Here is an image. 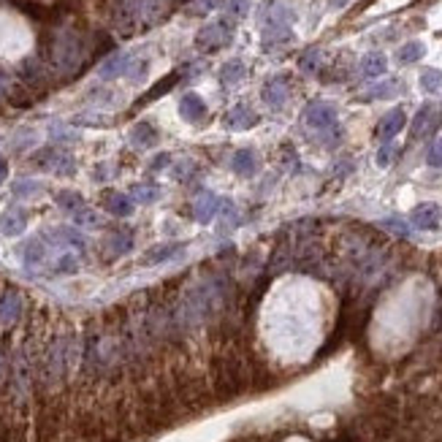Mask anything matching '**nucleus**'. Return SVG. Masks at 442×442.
I'll return each instance as SVG.
<instances>
[{"label": "nucleus", "instance_id": "4468645a", "mask_svg": "<svg viewBox=\"0 0 442 442\" xmlns=\"http://www.w3.org/2000/svg\"><path fill=\"white\" fill-rule=\"evenodd\" d=\"M423 55H426V46H423V41H407V44H405V46L396 52L399 63H405V65L418 63Z\"/></svg>", "mask_w": 442, "mask_h": 442}, {"label": "nucleus", "instance_id": "ddd939ff", "mask_svg": "<svg viewBox=\"0 0 442 442\" xmlns=\"http://www.w3.org/2000/svg\"><path fill=\"white\" fill-rule=\"evenodd\" d=\"M245 73H247V68H245L242 60H231V63L222 65L220 82L225 85V87H233V85H239V82L245 79Z\"/></svg>", "mask_w": 442, "mask_h": 442}, {"label": "nucleus", "instance_id": "f257e3e1", "mask_svg": "<svg viewBox=\"0 0 442 442\" xmlns=\"http://www.w3.org/2000/svg\"><path fill=\"white\" fill-rule=\"evenodd\" d=\"M260 25H263V44L266 46H280L290 41V11L283 3L269 0L260 11Z\"/></svg>", "mask_w": 442, "mask_h": 442}, {"label": "nucleus", "instance_id": "412c9836", "mask_svg": "<svg viewBox=\"0 0 442 442\" xmlns=\"http://www.w3.org/2000/svg\"><path fill=\"white\" fill-rule=\"evenodd\" d=\"M394 155H396V147H394L391 141H385V144L380 147V152H378V166H391Z\"/></svg>", "mask_w": 442, "mask_h": 442}, {"label": "nucleus", "instance_id": "6ab92c4d", "mask_svg": "<svg viewBox=\"0 0 442 442\" xmlns=\"http://www.w3.org/2000/svg\"><path fill=\"white\" fill-rule=\"evenodd\" d=\"M399 90V82H385V85H378V87H372L366 98H391V95Z\"/></svg>", "mask_w": 442, "mask_h": 442}, {"label": "nucleus", "instance_id": "1a4fd4ad", "mask_svg": "<svg viewBox=\"0 0 442 442\" xmlns=\"http://www.w3.org/2000/svg\"><path fill=\"white\" fill-rule=\"evenodd\" d=\"M231 168L239 177H253L255 171H258V155H255L253 150H239L231 158Z\"/></svg>", "mask_w": 442, "mask_h": 442}, {"label": "nucleus", "instance_id": "39448f33", "mask_svg": "<svg viewBox=\"0 0 442 442\" xmlns=\"http://www.w3.org/2000/svg\"><path fill=\"white\" fill-rule=\"evenodd\" d=\"M440 218H442V212L437 204H418L410 215L412 225L421 228V231H434V228L440 225Z\"/></svg>", "mask_w": 442, "mask_h": 442}, {"label": "nucleus", "instance_id": "7ed1b4c3", "mask_svg": "<svg viewBox=\"0 0 442 442\" xmlns=\"http://www.w3.org/2000/svg\"><path fill=\"white\" fill-rule=\"evenodd\" d=\"M304 123L312 127V130H317V133L334 130V127H337V109H334V103L312 100V103L304 109Z\"/></svg>", "mask_w": 442, "mask_h": 442}, {"label": "nucleus", "instance_id": "f8f14e48", "mask_svg": "<svg viewBox=\"0 0 442 442\" xmlns=\"http://www.w3.org/2000/svg\"><path fill=\"white\" fill-rule=\"evenodd\" d=\"M179 112H182V117L188 120V123H195V120H201L204 117V112H206V106H204V100L198 98V95H185L182 98V103H179Z\"/></svg>", "mask_w": 442, "mask_h": 442}, {"label": "nucleus", "instance_id": "aec40b11", "mask_svg": "<svg viewBox=\"0 0 442 442\" xmlns=\"http://www.w3.org/2000/svg\"><path fill=\"white\" fill-rule=\"evenodd\" d=\"M426 163H429L432 168H442V139H437V141L429 147V152H426Z\"/></svg>", "mask_w": 442, "mask_h": 442}, {"label": "nucleus", "instance_id": "6e6552de", "mask_svg": "<svg viewBox=\"0 0 442 442\" xmlns=\"http://www.w3.org/2000/svg\"><path fill=\"white\" fill-rule=\"evenodd\" d=\"M255 123H258V114H255L250 106H245V103L233 106V109L225 114V125L231 127V130H247V127H253Z\"/></svg>", "mask_w": 442, "mask_h": 442}, {"label": "nucleus", "instance_id": "2eb2a0df", "mask_svg": "<svg viewBox=\"0 0 442 442\" xmlns=\"http://www.w3.org/2000/svg\"><path fill=\"white\" fill-rule=\"evenodd\" d=\"M421 87H423V93H440L442 90V71L437 68H426L423 73H421Z\"/></svg>", "mask_w": 442, "mask_h": 442}, {"label": "nucleus", "instance_id": "0eeeda50", "mask_svg": "<svg viewBox=\"0 0 442 442\" xmlns=\"http://www.w3.org/2000/svg\"><path fill=\"white\" fill-rule=\"evenodd\" d=\"M405 123H407V117H405V109H391L382 120H380L378 125V139H382V141H391L402 127H405Z\"/></svg>", "mask_w": 442, "mask_h": 442}, {"label": "nucleus", "instance_id": "9d476101", "mask_svg": "<svg viewBox=\"0 0 442 442\" xmlns=\"http://www.w3.org/2000/svg\"><path fill=\"white\" fill-rule=\"evenodd\" d=\"M388 71V60H385V55H380V52H369V55H364V60H361V73L366 76V79H378Z\"/></svg>", "mask_w": 442, "mask_h": 442}, {"label": "nucleus", "instance_id": "20e7f679", "mask_svg": "<svg viewBox=\"0 0 442 442\" xmlns=\"http://www.w3.org/2000/svg\"><path fill=\"white\" fill-rule=\"evenodd\" d=\"M437 125H440V112H437L432 103H426V106H421L418 114L412 117L410 136L412 139H426V136H432V133L437 130Z\"/></svg>", "mask_w": 442, "mask_h": 442}, {"label": "nucleus", "instance_id": "5701e85b", "mask_svg": "<svg viewBox=\"0 0 442 442\" xmlns=\"http://www.w3.org/2000/svg\"><path fill=\"white\" fill-rule=\"evenodd\" d=\"M215 6H218V0H198L195 11H206V8H215Z\"/></svg>", "mask_w": 442, "mask_h": 442}, {"label": "nucleus", "instance_id": "f3484780", "mask_svg": "<svg viewBox=\"0 0 442 442\" xmlns=\"http://www.w3.org/2000/svg\"><path fill=\"white\" fill-rule=\"evenodd\" d=\"M323 63V55H320V49H310L301 60H299V68L304 71V73H317V68Z\"/></svg>", "mask_w": 442, "mask_h": 442}, {"label": "nucleus", "instance_id": "b1692460", "mask_svg": "<svg viewBox=\"0 0 442 442\" xmlns=\"http://www.w3.org/2000/svg\"><path fill=\"white\" fill-rule=\"evenodd\" d=\"M331 3H334V6H345L348 0H331Z\"/></svg>", "mask_w": 442, "mask_h": 442}, {"label": "nucleus", "instance_id": "9b49d317", "mask_svg": "<svg viewBox=\"0 0 442 442\" xmlns=\"http://www.w3.org/2000/svg\"><path fill=\"white\" fill-rule=\"evenodd\" d=\"M218 209H220V198L215 193H204L198 198V204H195V218L201 222H209L218 215Z\"/></svg>", "mask_w": 442, "mask_h": 442}, {"label": "nucleus", "instance_id": "4be33fe9", "mask_svg": "<svg viewBox=\"0 0 442 442\" xmlns=\"http://www.w3.org/2000/svg\"><path fill=\"white\" fill-rule=\"evenodd\" d=\"M127 63V58H117V60H112V63H106L103 65V76H114L117 71H123Z\"/></svg>", "mask_w": 442, "mask_h": 442}, {"label": "nucleus", "instance_id": "423d86ee", "mask_svg": "<svg viewBox=\"0 0 442 442\" xmlns=\"http://www.w3.org/2000/svg\"><path fill=\"white\" fill-rule=\"evenodd\" d=\"M263 100H266V106H272V109H283L285 100H288V79L285 76H272L266 85H263Z\"/></svg>", "mask_w": 442, "mask_h": 442}, {"label": "nucleus", "instance_id": "f03ea898", "mask_svg": "<svg viewBox=\"0 0 442 442\" xmlns=\"http://www.w3.org/2000/svg\"><path fill=\"white\" fill-rule=\"evenodd\" d=\"M231 41H233V22H231V19H215V22H209L204 30L198 33V38H195V44H198L201 49H206V52L222 49V46H228Z\"/></svg>", "mask_w": 442, "mask_h": 442}, {"label": "nucleus", "instance_id": "dca6fc26", "mask_svg": "<svg viewBox=\"0 0 442 442\" xmlns=\"http://www.w3.org/2000/svg\"><path fill=\"white\" fill-rule=\"evenodd\" d=\"M225 14L228 19H245L250 14V0H225Z\"/></svg>", "mask_w": 442, "mask_h": 442}, {"label": "nucleus", "instance_id": "a211bd4d", "mask_svg": "<svg viewBox=\"0 0 442 442\" xmlns=\"http://www.w3.org/2000/svg\"><path fill=\"white\" fill-rule=\"evenodd\" d=\"M380 228H385V231H391L396 236H410V225L402 218H385V220L380 222Z\"/></svg>", "mask_w": 442, "mask_h": 442}]
</instances>
